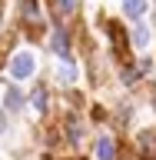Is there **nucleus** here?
Instances as JSON below:
<instances>
[{
  "label": "nucleus",
  "mask_w": 156,
  "mask_h": 160,
  "mask_svg": "<svg viewBox=\"0 0 156 160\" xmlns=\"http://www.w3.org/2000/svg\"><path fill=\"white\" fill-rule=\"evenodd\" d=\"M7 103H10L13 110H17L20 103H23V97H20V90H10V93H7Z\"/></svg>",
  "instance_id": "6e6552de"
},
{
  "label": "nucleus",
  "mask_w": 156,
  "mask_h": 160,
  "mask_svg": "<svg viewBox=\"0 0 156 160\" xmlns=\"http://www.w3.org/2000/svg\"><path fill=\"white\" fill-rule=\"evenodd\" d=\"M116 157V143H113V137H100L97 143V160H113Z\"/></svg>",
  "instance_id": "7ed1b4c3"
},
{
  "label": "nucleus",
  "mask_w": 156,
  "mask_h": 160,
  "mask_svg": "<svg viewBox=\"0 0 156 160\" xmlns=\"http://www.w3.org/2000/svg\"><path fill=\"white\" fill-rule=\"evenodd\" d=\"M60 10H63V13H73V10H77V0H60Z\"/></svg>",
  "instance_id": "9d476101"
},
{
  "label": "nucleus",
  "mask_w": 156,
  "mask_h": 160,
  "mask_svg": "<svg viewBox=\"0 0 156 160\" xmlns=\"http://www.w3.org/2000/svg\"><path fill=\"white\" fill-rule=\"evenodd\" d=\"M53 50H57L63 60L70 57V40H67V30H53Z\"/></svg>",
  "instance_id": "20e7f679"
},
{
  "label": "nucleus",
  "mask_w": 156,
  "mask_h": 160,
  "mask_svg": "<svg viewBox=\"0 0 156 160\" xmlns=\"http://www.w3.org/2000/svg\"><path fill=\"white\" fill-rule=\"evenodd\" d=\"M133 43H136V47H146L149 43V30L143 27V23H136V30H133Z\"/></svg>",
  "instance_id": "423d86ee"
},
{
  "label": "nucleus",
  "mask_w": 156,
  "mask_h": 160,
  "mask_svg": "<svg viewBox=\"0 0 156 160\" xmlns=\"http://www.w3.org/2000/svg\"><path fill=\"white\" fill-rule=\"evenodd\" d=\"M123 160H136V157H123Z\"/></svg>",
  "instance_id": "f8f14e48"
},
{
  "label": "nucleus",
  "mask_w": 156,
  "mask_h": 160,
  "mask_svg": "<svg viewBox=\"0 0 156 160\" xmlns=\"http://www.w3.org/2000/svg\"><path fill=\"white\" fill-rule=\"evenodd\" d=\"M60 77H63V80H73L77 73H73V67H70V63H63V70H60Z\"/></svg>",
  "instance_id": "9b49d317"
},
{
  "label": "nucleus",
  "mask_w": 156,
  "mask_h": 160,
  "mask_svg": "<svg viewBox=\"0 0 156 160\" xmlns=\"http://www.w3.org/2000/svg\"><path fill=\"white\" fill-rule=\"evenodd\" d=\"M33 67H37V63H33V53H17V60H13V77L17 80H27L30 73H33Z\"/></svg>",
  "instance_id": "f257e3e1"
},
{
  "label": "nucleus",
  "mask_w": 156,
  "mask_h": 160,
  "mask_svg": "<svg viewBox=\"0 0 156 160\" xmlns=\"http://www.w3.org/2000/svg\"><path fill=\"white\" fill-rule=\"evenodd\" d=\"M20 10L23 17H37V0H20Z\"/></svg>",
  "instance_id": "0eeeda50"
},
{
  "label": "nucleus",
  "mask_w": 156,
  "mask_h": 160,
  "mask_svg": "<svg viewBox=\"0 0 156 160\" xmlns=\"http://www.w3.org/2000/svg\"><path fill=\"white\" fill-rule=\"evenodd\" d=\"M123 10H126L130 17H143L146 3H143V0H123Z\"/></svg>",
  "instance_id": "39448f33"
},
{
  "label": "nucleus",
  "mask_w": 156,
  "mask_h": 160,
  "mask_svg": "<svg viewBox=\"0 0 156 160\" xmlns=\"http://www.w3.org/2000/svg\"><path fill=\"white\" fill-rule=\"evenodd\" d=\"M43 103H47V93H43V90H33V107L43 110Z\"/></svg>",
  "instance_id": "1a4fd4ad"
},
{
  "label": "nucleus",
  "mask_w": 156,
  "mask_h": 160,
  "mask_svg": "<svg viewBox=\"0 0 156 160\" xmlns=\"http://www.w3.org/2000/svg\"><path fill=\"white\" fill-rule=\"evenodd\" d=\"M106 33H110V40H113L116 53H123V50H126V33H123V27H120L116 20H110V23H106Z\"/></svg>",
  "instance_id": "f03ea898"
}]
</instances>
